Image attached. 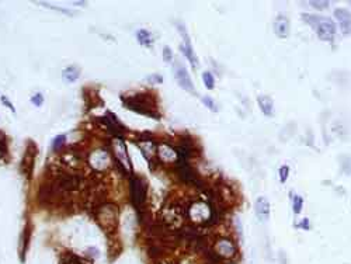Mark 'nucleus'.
I'll return each mask as SVG.
<instances>
[{
  "label": "nucleus",
  "mask_w": 351,
  "mask_h": 264,
  "mask_svg": "<svg viewBox=\"0 0 351 264\" xmlns=\"http://www.w3.org/2000/svg\"><path fill=\"white\" fill-rule=\"evenodd\" d=\"M302 20L307 21L318 34L322 41H333L336 35L337 25L330 17L318 14H302Z\"/></svg>",
  "instance_id": "1"
},
{
  "label": "nucleus",
  "mask_w": 351,
  "mask_h": 264,
  "mask_svg": "<svg viewBox=\"0 0 351 264\" xmlns=\"http://www.w3.org/2000/svg\"><path fill=\"white\" fill-rule=\"evenodd\" d=\"M122 103L124 106L132 110V111H136V113L145 114L148 117H153V118H159V113H156L153 110V103L150 101L148 94L145 93H139V94H135V96H131V97H124L122 96Z\"/></svg>",
  "instance_id": "2"
},
{
  "label": "nucleus",
  "mask_w": 351,
  "mask_h": 264,
  "mask_svg": "<svg viewBox=\"0 0 351 264\" xmlns=\"http://www.w3.org/2000/svg\"><path fill=\"white\" fill-rule=\"evenodd\" d=\"M96 218L100 227L107 234H111L115 231L117 224H118V208L114 204H103L98 207L96 212Z\"/></svg>",
  "instance_id": "3"
},
{
  "label": "nucleus",
  "mask_w": 351,
  "mask_h": 264,
  "mask_svg": "<svg viewBox=\"0 0 351 264\" xmlns=\"http://www.w3.org/2000/svg\"><path fill=\"white\" fill-rule=\"evenodd\" d=\"M129 193H131V201L136 211L141 214L146 201V183L141 177L132 176L129 180Z\"/></svg>",
  "instance_id": "4"
},
{
  "label": "nucleus",
  "mask_w": 351,
  "mask_h": 264,
  "mask_svg": "<svg viewBox=\"0 0 351 264\" xmlns=\"http://www.w3.org/2000/svg\"><path fill=\"white\" fill-rule=\"evenodd\" d=\"M211 252L221 260H232L238 253V248L229 238H218Z\"/></svg>",
  "instance_id": "5"
},
{
  "label": "nucleus",
  "mask_w": 351,
  "mask_h": 264,
  "mask_svg": "<svg viewBox=\"0 0 351 264\" xmlns=\"http://www.w3.org/2000/svg\"><path fill=\"white\" fill-rule=\"evenodd\" d=\"M174 76H176V80L179 86L186 90L187 93H191V94H197V90H195L194 83L191 80V77L188 75V70L186 69V66L180 62V63H176L174 66Z\"/></svg>",
  "instance_id": "6"
},
{
  "label": "nucleus",
  "mask_w": 351,
  "mask_h": 264,
  "mask_svg": "<svg viewBox=\"0 0 351 264\" xmlns=\"http://www.w3.org/2000/svg\"><path fill=\"white\" fill-rule=\"evenodd\" d=\"M177 27H179V30L181 31L183 38H184V42H183V44H180V49H181V52L186 55V58L190 60V63H191V66H193V68H198L200 60H198V58H197V55H195L194 52V49H193L191 41H190V38H188V34H187L184 25H183V24H179Z\"/></svg>",
  "instance_id": "7"
},
{
  "label": "nucleus",
  "mask_w": 351,
  "mask_h": 264,
  "mask_svg": "<svg viewBox=\"0 0 351 264\" xmlns=\"http://www.w3.org/2000/svg\"><path fill=\"white\" fill-rule=\"evenodd\" d=\"M35 156H37V146L34 142H28L25 153L22 156L21 162V170L22 173L25 174L27 179H31V172L34 169V162H35Z\"/></svg>",
  "instance_id": "8"
},
{
  "label": "nucleus",
  "mask_w": 351,
  "mask_h": 264,
  "mask_svg": "<svg viewBox=\"0 0 351 264\" xmlns=\"http://www.w3.org/2000/svg\"><path fill=\"white\" fill-rule=\"evenodd\" d=\"M335 17L339 21L340 31L344 35H351V13L344 7H339L335 10Z\"/></svg>",
  "instance_id": "9"
},
{
  "label": "nucleus",
  "mask_w": 351,
  "mask_h": 264,
  "mask_svg": "<svg viewBox=\"0 0 351 264\" xmlns=\"http://www.w3.org/2000/svg\"><path fill=\"white\" fill-rule=\"evenodd\" d=\"M254 211H256V217L260 222H267L270 218V212H271V207H270V201L266 197H259L256 200V205H254Z\"/></svg>",
  "instance_id": "10"
},
{
  "label": "nucleus",
  "mask_w": 351,
  "mask_h": 264,
  "mask_svg": "<svg viewBox=\"0 0 351 264\" xmlns=\"http://www.w3.org/2000/svg\"><path fill=\"white\" fill-rule=\"evenodd\" d=\"M273 28H274L277 37L287 38L290 35V21H288V18L283 14L277 15L274 23H273Z\"/></svg>",
  "instance_id": "11"
},
{
  "label": "nucleus",
  "mask_w": 351,
  "mask_h": 264,
  "mask_svg": "<svg viewBox=\"0 0 351 264\" xmlns=\"http://www.w3.org/2000/svg\"><path fill=\"white\" fill-rule=\"evenodd\" d=\"M157 156L162 162H176L179 160V155L176 152V148H172L167 144H163L159 146V151H157Z\"/></svg>",
  "instance_id": "12"
},
{
  "label": "nucleus",
  "mask_w": 351,
  "mask_h": 264,
  "mask_svg": "<svg viewBox=\"0 0 351 264\" xmlns=\"http://www.w3.org/2000/svg\"><path fill=\"white\" fill-rule=\"evenodd\" d=\"M257 103H259V107L262 108L263 114L266 117H273L274 115V101H273V98L270 97V96H264V94L259 96L257 97Z\"/></svg>",
  "instance_id": "13"
},
{
  "label": "nucleus",
  "mask_w": 351,
  "mask_h": 264,
  "mask_svg": "<svg viewBox=\"0 0 351 264\" xmlns=\"http://www.w3.org/2000/svg\"><path fill=\"white\" fill-rule=\"evenodd\" d=\"M62 77L67 83H73L80 77V70L76 66H67L66 69L62 70Z\"/></svg>",
  "instance_id": "14"
},
{
  "label": "nucleus",
  "mask_w": 351,
  "mask_h": 264,
  "mask_svg": "<svg viewBox=\"0 0 351 264\" xmlns=\"http://www.w3.org/2000/svg\"><path fill=\"white\" fill-rule=\"evenodd\" d=\"M136 39H138V42L143 46L153 45V35L150 34V31L145 30V28H142V30H139L136 32Z\"/></svg>",
  "instance_id": "15"
},
{
  "label": "nucleus",
  "mask_w": 351,
  "mask_h": 264,
  "mask_svg": "<svg viewBox=\"0 0 351 264\" xmlns=\"http://www.w3.org/2000/svg\"><path fill=\"white\" fill-rule=\"evenodd\" d=\"M202 82H204L205 87H207L208 90H214V89H215V77H214V75H212L209 70L202 72Z\"/></svg>",
  "instance_id": "16"
},
{
  "label": "nucleus",
  "mask_w": 351,
  "mask_h": 264,
  "mask_svg": "<svg viewBox=\"0 0 351 264\" xmlns=\"http://www.w3.org/2000/svg\"><path fill=\"white\" fill-rule=\"evenodd\" d=\"M302 208H304V198L301 196L294 194L292 196V211H294V214L299 215L301 211H302Z\"/></svg>",
  "instance_id": "17"
},
{
  "label": "nucleus",
  "mask_w": 351,
  "mask_h": 264,
  "mask_svg": "<svg viewBox=\"0 0 351 264\" xmlns=\"http://www.w3.org/2000/svg\"><path fill=\"white\" fill-rule=\"evenodd\" d=\"M8 153V145H7V138L3 132H0V156L1 158H6Z\"/></svg>",
  "instance_id": "18"
},
{
  "label": "nucleus",
  "mask_w": 351,
  "mask_h": 264,
  "mask_svg": "<svg viewBox=\"0 0 351 264\" xmlns=\"http://www.w3.org/2000/svg\"><path fill=\"white\" fill-rule=\"evenodd\" d=\"M202 104L207 107L208 110H211V111H214V113H217L218 111V106L217 103L212 100V98L209 97V96H204L202 97Z\"/></svg>",
  "instance_id": "19"
},
{
  "label": "nucleus",
  "mask_w": 351,
  "mask_h": 264,
  "mask_svg": "<svg viewBox=\"0 0 351 264\" xmlns=\"http://www.w3.org/2000/svg\"><path fill=\"white\" fill-rule=\"evenodd\" d=\"M311 6L316 10H325V8L329 7V3L328 0H312V1H308Z\"/></svg>",
  "instance_id": "20"
},
{
  "label": "nucleus",
  "mask_w": 351,
  "mask_h": 264,
  "mask_svg": "<svg viewBox=\"0 0 351 264\" xmlns=\"http://www.w3.org/2000/svg\"><path fill=\"white\" fill-rule=\"evenodd\" d=\"M65 142H66V135H58L53 138L52 141V149H55V151H58V149H60L63 145H65Z\"/></svg>",
  "instance_id": "21"
},
{
  "label": "nucleus",
  "mask_w": 351,
  "mask_h": 264,
  "mask_svg": "<svg viewBox=\"0 0 351 264\" xmlns=\"http://www.w3.org/2000/svg\"><path fill=\"white\" fill-rule=\"evenodd\" d=\"M278 176H280V181H281V183H285V181L288 180V176H290V167L287 166V165L280 167Z\"/></svg>",
  "instance_id": "22"
},
{
  "label": "nucleus",
  "mask_w": 351,
  "mask_h": 264,
  "mask_svg": "<svg viewBox=\"0 0 351 264\" xmlns=\"http://www.w3.org/2000/svg\"><path fill=\"white\" fill-rule=\"evenodd\" d=\"M39 3H41L42 6H45V7H49V8H52V10H56V11H60V13H63V14H67V15L73 14V11H72V10L59 7V6H52V4H48V3H42V1H39Z\"/></svg>",
  "instance_id": "23"
},
{
  "label": "nucleus",
  "mask_w": 351,
  "mask_h": 264,
  "mask_svg": "<svg viewBox=\"0 0 351 264\" xmlns=\"http://www.w3.org/2000/svg\"><path fill=\"white\" fill-rule=\"evenodd\" d=\"M31 103H32L34 106L41 107V106H42V103H44V96H42L41 93H37V94H34V96L31 97Z\"/></svg>",
  "instance_id": "24"
},
{
  "label": "nucleus",
  "mask_w": 351,
  "mask_h": 264,
  "mask_svg": "<svg viewBox=\"0 0 351 264\" xmlns=\"http://www.w3.org/2000/svg\"><path fill=\"white\" fill-rule=\"evenodd\" d=\"M163 60L165 62H172L173 60V51L170 46H163Z\"/></svg>",
  "instance_id": "25"
},
{
  "label": "nucleus",
  "mask_w": 351,
  "mask_h": 264,
  "mask_svg": "<svg viewBox=\"0 0 351 264\" xmlns=\"http://www.w3.org/2000/svg\"><path fill=\"white\" fill-rule=\"evenodd\" d=\"M146 80L150 82V83H163V76L157 75V73H153V75L148 76V79H146Z\"/></svg>",
  "instance_id": "26"
},
{
  "label": "nucleus",
  "mask_w": 351,
  "mask_h": 264,
  "mask_svg": "<svg viewBox=\"0 0 351 264\" xmlns=\"http://www.w3.org/2000/svg\"><path fill=\"white\" fill-rule=\"evenodd\" d=\"M297 228L299 229H305V231H309L311 229V225H309V219L304 218L299 224H297Z\"/></svg>",
  "instance_id": "27"
},
{
  "label": "nucleus",
  "mask_w": 351,
  "mask_h": 264,
  "mask_svg": "<svg viewBox=\"0 0 351 264\" xmlns=\"http://www.w3.org/2000/svg\"><path fill=\"white\" fill-rule=\"evenodd\" d=\"M0 98H1V101H3V104H4V106L7 107V108H10V110H11L13 113H15L14 106L11 104V101H10V100H8V98L6 97V96H1V97H0Z\"/></svg>",
  "instance_id": "28"
},
{
  "label": "nucleus",
  "mask_w": 351,
  "mask_h": 264,
  "mask_svg": "<svg viewBox=\"0 0 351 264\" xmlns=\"http://www.w3.org/2000/svg\"><path fill=\"white\" fill-rule=\"evenodd\" d=\"M350 3H351V1H350Z\"/></svg>",
  "instance_id": "29"
}]
</instances>
